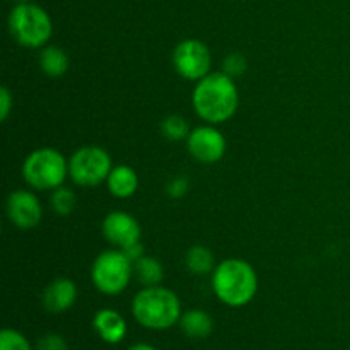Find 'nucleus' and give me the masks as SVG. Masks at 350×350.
Returning a JSON list of instances; mask_svg holds the SVG:
<instances>
[{
    "instance_id": "21",
    "label": "nucleus",
    "mask_w": 350,
    "mask_h": 350,
    "mask_svg": "<svg viewBox=\"0 0 350 350\" xmlns=\"http://www.w3.org/2000/svg\"><path fill=\"white\" fill-rule=\"evenodd\" d=\"M0 350H31L26 338L16 330H2L0 334Z\"/></svg>"
},
{
    "instance_id": "18",
    "label": "nucleus",
    "mask_w": 350,
    "mask_h": 350,
    "mask_svg": "<svg viewBox=\"0 0 350 350\" xmlns=\"http://www.w3.org/2000/svg\"><path fill=\"white\" fill-rule=\"evenodd\" d=\"M185 265L195 275H207L215 269L214 253L205 246H191L185 255Z\"/></svg>"
},
{
    "instance_id": "26",
    "label": "nucleus",
    "mask_w": 350,
    "mask_h": 350,
    "mask_svg": "<svg viewBox=\"0 0 350 350\" xmlns=\"http://www.w3.org/2000/svg\"><path fill=\"white\" fill-rule=\"evenodd\" d=\"M122 252L125 253V255L129 256V258L132 260L133 263H135L137 260H140L144 255H146V253H144V246H142V243H140V241H137V243H133V245L126 246V248L122 250Z\"/></svg>"
},
{
    "instance_id": "3",
    "label": "nucleus",
    "mask_w": 350,
    "mask_h": 350,
    "mask_svg": "<svg viewBox=\"0 0 350 350\" xmlns=\"http://www.w3.org/2000/svg\"><path fill=\"white\" fill-rule=\"evenodd\" d=\"M132 313L142 327L166 330L181 318V303L176 294L166 287H144L133 297Z\"/></svg>"
},
{
    "instance_id": "22",
    "label": "nucleus",
    "mask_w": 350,
    "mask_h": 350,
    "mask_svg": "<svg viewBox=\"0 0 350 350\" xmlns=\"http://www.w3.org/2000/svg\"><path fill=\"white\" fill-rule=\"evenodd\" d=\"M222 65H224V70L222 72L232 79L241 77L246 72V68H248V62H246V58L241 53H229L224 58V64Z\"/></svg>"
},
{
    "instance_id": "4",
    "label": "nucleus",
    "mask_w": 350,
    "mask_h": 350,
    "mask_svg": "<svg viewBox=\"0 0 350 350\" xmlns=\"http://www.w3.org/2000/svg\"><path fill=\"white\" fill-rule=\"evenodd\" d=\"M68 176V161L51 147L33 150L23 163V178L31 188L41 191L64 187Z\"/></svg>"
},
{
    "instance_id": "20",
    "label": "nucleus",
    "mask_w": 350,
    "mask_h": 350,
    "mask_svg": "<svg viewBox=\"0 0 350 350\" xmlns=\"http://www.w3.org/2000/svg\"><path fill=\"white\" fill-rule=\"evenodd\" d=\"M50 202L51 208H53L58 215H70L72 212H74L75 204H77V198H75V193L70 188L60 187L57 188V190H53Z\"/></svg>"
},
{
    "instance_id": "8",
    "label": "nucleus",
    "mask_w": 350,
    "mask_h": 350,
    "mask_svg": "<svg viewBox=\"0 0 350 350\" xmlns=\"http://www.w3.org/2000/svg\"><path fill=\"white\" fill-rule=\"evenodd\" d=\"M174 70L188 81H200L211 74L212 57L207 44L198 40H183L173 50Z\"/></svg>"
},
{
    "instance_id": "11",
    "label": "nucleus",
    "mask_w": 350,
    "mask_h": 350,
    "mask_svg": "<svg viewBox=\"0 0 350 350\" xmlns=\"http://www.w3.org/2000/svg\"><path fill=\"white\" fill-rule=\"evenodd\" d=\"M101 231L106 241L111 243L118 250H125L126 246L140 241V234H142L137 219L122 211L109 212L103 221Z\"/></svg>"
},
{
    "instance_id": "25",
    "label": "nucleus",
    "mask_w": 350,
    "mask_h": 350,
    "mask_svg": "<svg viewBox=\"0 0 350 350\" xmlns=\"http://www.w3.org/2000/svg\"><path fill=\"white\" fill-rule=\"evenodd\" d=\"M12 109V94L7 88L0 89V120L5 122Z\"/></svg>"
},
{
    "instance_id": "16",
    "label": "nucleus",
    "mask_w": 350,
    "mask_h": 350,
    "mask_svg": "<svg viewBox=\"0 0 350 350\" xmlns=\"http://www.w3.org/2000/svg\"><path fill=\"white\" fill-rule=\"evenodd\" d=\"M133 277L142 284L144 287L159 286L164 279V267L154 256H146L133 263Z\"/></svg>"
},
{
    "instance_id": "1",
    "label": "nucleus",
    "mask_w": 350,
    "mask_h": 350,
    "mask_svg": "<svg viewBox=\"0 0 350 350\" xmlns=\"http://www.w3.org/2000/svg\"><path fill=\"white\" fill-rule=\"evenodd\" d=\"M191 103L202 120L219 125L234 116L239 106V94L234 79L224 72H212L195 85Z\"/></svg>"
},
{
    "instance_id": "10",
    "label": "nucleus",
    "mask_w": 350,
    "mask_h": 350,
    "mask_svg": "<svg viewBox=\"0 0 350 350\" xmlns=\"http://www.w3.org/2000/svg\"><path fill=\"white\" fill-rule=\"evenodd\" d=\"M7 217L16 228L33 229L43 217V207L33 191L16 190L7 198Z\"/></svg>"
},
{
    "instance_id": "13",
    "label": "nucleus",
    "mask_w": 350,
    "mask_h": 350,
    "mask_svg": "<svg viewBox=\"0 0 350 350\" xmlns=\"http://www.w3.org/2000/svg\"><path fill=\"white\" fill-rule=\"evenodd\" d=\"M94 328L108 344H118L126 334V323L122 314L113 310H101L94 317Z\"/></svg>"
},
{
    "instance_id": "9",
    "label": "nucleus",
    "mask_w": 350,
    "mask_h": 350,
    "mask_svg": "<svg viewBox=\"0 0 350 350\" xmlns=\"http://www.w3.org/2000/svg\"><path fill=\"white\" fill-rule=\"evenodd\" d=\"M188 152L202 164H215L224 157L226 144L224 135L214 125L197 126L187 139Z\"/></svg>"
},
{
    "instance_id": "2",
    "label": "nucleus",
    "mask_w": 350,
    "mask_h": 350,
    "mask_svg": "<svg viewBox=\"0 0 350 350\" xmlns=\"http://www.w3.org/2000/svg\"><path fill=\"white\" fill-rule=\"evenodd\" d=\"M212 289L228 306H245L258 291V275L245 260L228 258L212 272Z\"/></svg>"
},
{
    "instance_id": "12",
    "label": "nucleus",
    "mask_w": 350,
    "mask_h": 350,
    "mask_svg": "<svg viewBox=\"0 0 350 350\" xmlns=\"http://www.w3.org/2000/svg\"><path fill=\"white\" fill-rule=\"evenodd\" d=\"M77 299V287L70 279H55L43 293V306L50 313H64L70 310Z\"/></svg>"
},
{
    "instance_id": "24",
    "label": "nucleus",
    "mask_w": 350,
    "mask_h": 350,
    "mask_svg": "<svg viewBox=\"0 0 350 350\" xmlns=\"http://www.w3.org/2000/svg\"><path fill=\"white\" fill-rule=\"evenodd\" d=\"M167 195L171 198H181L188 193V180L185 176H176L167 183Z\"/></svg>"
},
{
    "instance_id": "23",
    "label": "nucleus",
    "mask_w": 350,
    "mask_h": 350,
    "mask_svg": "<svg viewBox=\"0 0 350 350\" xmlns=\"http://www.w3.org/2000/svg\"><path fill=\"white\" fill-rule=\"evenodd\" d=\"M38 350H68V347L60 335L48 334L38 340Z\"/></svg>"
},
{
    "instance_id": "7",
    "label": "nucleus",
    "mask_w": 350,
    "mask_h": 350,
    "mask_svg": "<svg viewBox=\"0 0 350 350\" xmlns=\"http://www.w3.org/2000/svg\"><path fill=\"white\" fill-rule=\"evenodd\" d=\"M113 170L111 156L103 147L85 146L68 159V176L79 187L91 188L108 180Z\"/></svg>"
},
{
    "instance_id": "19",
    "label": "nucleus",
    "mask_w": 350,
    "mask_h": 350,
    "mask_svg": "<svg viewBox=\"0 0 350 350\" xmlns=\"http://www.w3.org/2000/svg\"><path fill=\"white\" fill-rule=\"evenodd\" d=\"M161 132L166 139L174 140H185L190 135V126H188V122L181 115H170L163 120L161 123Z\"/></svg>"
},
{
    "instance_id": "28",
    "label": "nucleus",
    "mask_w": 350,
    "mask_h": 350,
    "mask_svg": "<svg viewBox=\"0 0 350 350\" xmlns=\"http://www.w3.org/2000/svg\"><path fill=\"white\" fill-rule=\"evenodd\" d=\"M17 2H21V3H24V2H29V0H17Z\"/></svg>"
},
{
    "instance_id": "14",
    "label": "nucleus",
    "mask_w": 350,
    "mask_h": 350,
    "mask_svg": "<svg viewBox=\"0 0 350 350\" xmlns=\"http://www.w3.org/2000/svg\"><path fill=\"white\" fill-rule=\"evenodd\" d=\"M108 190L113 197L116 198H129L139 188V176H137L135 170L130 166H116L113 167L109 173L108 180Z\"/></svg>"
},
{
    "instance_id": "17",
    "label": "nucleus",
    "mask_w": 350,
    "mask_h": 350,
    "mask_svg": "<svg viewBox=\"0 0 350 350\" xmlns=\"http://www.w3.org/2000/svg\"><path fill=\"white\" fill-rule=\"evenodd\" d=\"M40 67L48 77L58 79L68 70V57L60 46H46L40 53Z\"/></svg>"
},
{
    "instance_id": "5",
    "label": "nucleus",
    "mask_w": 350,
    "mask_h": 350,
    "mask_svg": "<svg viewBox=\"0 0 350 350\" xmlns=\"http://www.w3.org/2000/svg\"><path fill=\"white\" fill-rule=\"evenodd\" d=\"M7 24L14 40L27 48L44 46L53 33V23L46 10L29 2L14 7Z\"/></svg>"
},
{
    "instance_id": "15",
    "label": "nucleus",
    "mask_w": 350,
    "mask_h": 350,
    "mask_svg": "<svg viewBox=\"0 0 350 350\" xmlns=\"http://www.w3.org/2000/svg\"><path fill=\"white\" fill-rule=\"evenodd\" d=\"M180 325L183 334L190 338L208 337V335L212 334V327H214L212 318L202 310L187 311V313L180 318Z\"/></svg>"
},
{
    "instance_id": "6",
    "label": "nucleus",
    "mask_w": 350,
    "mask_h": 350,
    "mask_svg": "<svg viewBox=\"0 0 350 350\" xmlns=\"http://www.w3.org/2000/svg\"><path fill=\"white\" fill-rule=\"evenodd\" d=\"M133 277V262L122 250H108L96 256L91 269V279L96 289L108 296L123 293Z\"/></svg>"
},
{
    "instance_id": "27",
    "label": "nucleus",
    "mask_w": 350,
    "mask_h": 350,
    "mask_svg": "<svg viewBox=\"0 0 350 350\" xmlns=\"http://www.w3.org/2000/svg\"><path fill=\"white\" fill-rule=\"evenodd\" d=\"M129 350H154L152 347H150V345H146V344H139V345H133L132 349H129Z\"/></svg>"
}]
</instances>
